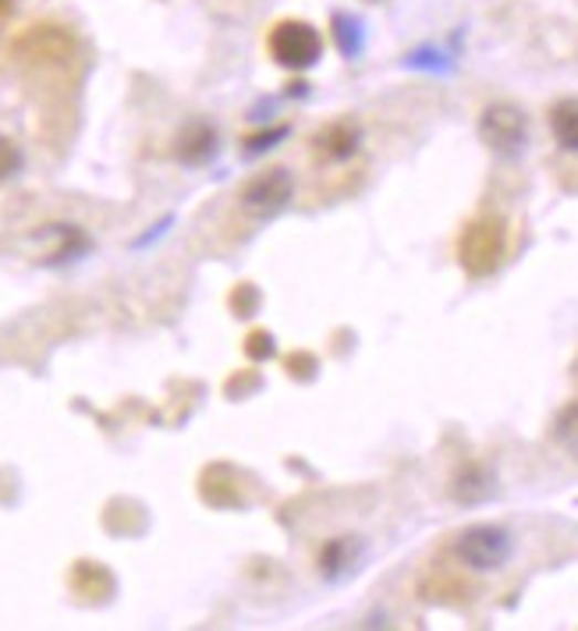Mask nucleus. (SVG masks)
Segmentation results:
<instances>
[{
	"mask_svg": "<svg viewBox=\"0 0 578 631\" xmlns=\"http://www.w3.org/2000/svg\"><path fill=\"white\" fill-rule=\"evenodd\" d=\"M334 36H337V43H341V50L348 57H355L362 50V22H355L351 14H337L334 19Z\"/></svg>",
	"mask_w": 578,
	"mask_h": 631,
	"instance_id": "11",
	"label": "nucleus"
},
{
	"mask_svg": "<svg viewBox=\"0 0 578 631\" xmlns=\"http://www.w3.org/2000/svg\"><path fill=\"white\" fill-rule=\"evenodd\" d=\"M0 11H8V0H0Z\"/></svg>",
	"mask_w": 578,
	"mask_h": 631,
	"instance_id": "14",
	"label": "nucleus"
},
{
	"mask_svg": "<svg viewBox=\"0 0 578 631\" xmlns=\"http://www.w3.org/2000/svg\"><path fill=\"white\" fill-rule=\"evenodd\" d=\"M359 554H362V543L355 536H341V539H330L327 550L319 557V568L330 582H341L345 575H351V568L359 565Z\"/></svg>",
	"mask_w": 578,
	"mask_h": 631,
	"instance_id": "8",
	"label": "nucleus"
},
{
	"mask_svg": "<svg viewBox=\"0 0 578 631\" xmlns=\"http://www.w3.org/2000/svg\"><path fill=\"white\" fill-rule=\"evenodd\" d=\"M507 249V228L501 217H480L462 231L458 242V260H462L465 274L472 277H490L501 266Z\"/></svg>",
	"mask_w": 578,
	"mask_h": 631,
	"instance_id": "1",
	"label": "nucleus"
},
{
	"mask_svg": "<svg viewBox=\"0 0 578 631\" xmlns=\"http://www.w3.org/2000/svg\"><path fill=\"white\" fill-rule=\"evenodd\" d=\"M14 167H19V153L11 149V143L0 139V178L14 175Z\"/></svg>",
	"mask_w": 578,
	"mask_h": 631,
	"instance_id": "13",
	"label": "nucleus"
},
{
	"mask_svg": "<svg viewBox=\"0 0 578 631\" xmlns=\"http://www.w3.org/2000/svg\"><path fill=\"white\" fill-rule=\"evenodd\" d=\"M480 139L501 157H518L529 143V117L515 104H490L480 117Z\"/></svg>",
	"mask_w": 578,
	"mask_h": 631,
	"instance_id": "4",
	"label": "nucleus"
},
{
	"mask_svg": "<svg viewBox=\"0 0 578 631\" xmlns=\"http://www.w3.org/2000/svg\"><path fill=\"white\" fill-rule=\"evenodd\" d=\"M515 554V539L501 525H469L454 539V557L472 571H497Z\"/></svg>",
	"mask_w": 578,
	"mask_h": 631,
	"instance_id": "2",
	"label": "nucleus"
},
{
	"mask_svg": "<svg viewBox=\"0 0 578 631\" xmlns=\"http://www.w3.org/2000/svg\"><path fill=\"white\" fill-rule=\"evenodd\" d=\"M490 475L483 472V469H469V472H462L458 475V483H454V497L458 501H465V504H475V501H483V497H490Z\"/></svg>",
	"mask_w": 578,
	"mask_h": 631,
	"instance_id": "10",
	"label": "nucleus"
},
{
	"mask_svg": "<svg viewBox=\"0 0 578 631\" xmlns=\"http://www.w3.org/2000/svg\"><path fill=\"white\" fill-rule=\"evenodd\" d=\"M295 196V178L287 167H270L263 175L252 178L242 189V210L256 220H270L277 217L287 202Z\"/></svg>",
	"mask_w": 578,
	"mask_h": 631,
	"instance_id": "5",
	"label": "nucleus"
},
{
	"mask_svg": "<svg viewBox=\"0 0 578 631\" xmlns=\"http://www.w3.org/2000/svg\"><path fill=\"white\" fill-rule=\"evenodd\" d=\"M554 437L565 443V448L578 451V401L568 404L565 412H560V419H557V425H554Z\"/></svg>",
	"mask_w": 578,
	"mask_h": 631,
	"instance_id": "12",
	"label": "nucleus"
},
{
	"mask_svg": "<svg viewBox=\"0 0 578 631\" xmlns=\"http://www.w3.org/2000/svg\"><path fill=\"white\" fill-rule=\"evenodd\" d=\"M313 146H316V153L327 164H345V160H351L355 153H359V146H362V128L355 125V122H334V125H327L323 128L316 139H313Z\"/></svg>",
	"mask_w": 578,
	"mask_h": 631,
	"instance_id": "6",
	"label": "nucleus"
},
{
	"mask_svg": "<svg viewBox=\"0 0 578 631\" xmlns=\"http://www.w3.org/2000/svg\"><path fill=\"white\" fill-rule=\"evenodd\" d=\"M270 57H274L287 72H305L323 57V36L302 19H287L270 29Z\"/></svg>",
	"mask_w": 578,
	"mask_h": 631,
	"instance_id": "3",
	"label": "nucleus"
},
{
	"mask_svg": "<svg viewBox=\"0 0 578 631\" xmlns=\"http://www.w3.org/2000/svg\"><path fill=\"white\" fill-rule=\"evenodd\" d=\"M217 149H220L217 128L207 125V122H196V125H189L178 135V160L189 164V167L210 164L217 157Z\"/></svg>",
	"mask_w": 578,
	"mask_h": 631,
	"instance_id": "7",
	"label": "nucleus"
},
{
	"mask_svg": "<svg viewBox=\"0 0 578 631\" xmlns=\"http://www.w3.org/2000/svg\"><path fill=\"white\" fill-rule=\"evenodd\" d=\"M550 132L560 146L578 153V99H560L550 107Z\"/></svg>",
	"mask_w": 578,
	"mask_h": 631,
	"instance_id": "9",
	"label": "nucleus"
}]
</instances>
